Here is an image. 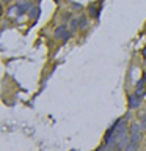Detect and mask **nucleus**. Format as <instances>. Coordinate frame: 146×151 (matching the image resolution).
Masks as SVG:
<instances>
[{
	"label": "nucleus",
	"mask_w": 146,
	"mask_h": 151,
	"mask_svg": "<svg viewBox=\"0 0 146 151\" xmlns=\"http://www.w3.org/2000/svg\"><path fill=\"white\" fill-rule=\"evenodd\" d=\"M135 96H138V98H143V95H145V88H135V93H134Z\"/></svg>",
	"instance_id": "9d476101"
},
{
	"label": "nucleus",
	"mask_w": 146,
	"mask_h": 151,
	"mask_svg": "<svg viewBox=\"0 0 146 151\" xmlns=\"http://www.w3.org/2000/svg\"><path fill=\"white\" fill-rule=\"evenodd\" d=\"M127 102H129V110H135V109L140 107L141 98H138V96H135L134 93H132V95L127 96Z\"/></svg>",
	"instance_id": "f03ea898"
},
{
	"label": "nucleus",
	"mask_w": 146,
	"mask_h": 151,
	"mask_svg": "<svg viewBox=\"0 0 146 151\" xmlns=\"http://www.w3.org/2000/svg\"><path fill=\"white\" fill-rule=\"evenodd\" d=\"M141 53H143V57L146 58V47H143V50H141Z\"/></svg>",
	"instance_id": "f8f14e48"
},
{
	"label": "nucleus",
	"mask_w": 146,
	"mask_h": 151,
	"mask_svg": "<svg viewBox=\"0 0 146 151\" xmlns=\"http://www.w3.org/2000/svg\"><path fill=\"white\" fill-rule=\"evenodd\" d=\"M129 140L131 142H134V143H140L141 142V139H143V134H141V129L140 131H135V132H129Z\"/></svg>",
	"instance_id": "7ed1b4c3"
},
{
	"label": "nucleus",
	"mask_w": 146,
	"mask_h": 151,
	"mask_svg": "<svg viewBox=\"0 0 146 151\" xmlns=\"http://www.w3.org/2000/svg\"><path fill=\"white\" fill-rule=\"evenodd\" d=\"M145 85H146V80L143 79V77H141L140 80H138L137 82V85H135V88H145Z\"/></svg>",
	"instance_id": "9b49d317"
},
{
	"label": "nucleus",
	"mask_w": 146,
	"mask_h": 151,
	"mask_svg": "<svg viewBox=\"0 0 146 151\" xmlns=\"http://www.w3.org/2000/svg\"><path fill=\"white\" fill-rule=\"evenodd\" d=\"M77 28H79V19H72L71 21V30L72 32H75Z\"/></svg>",
	"instance_id": "1a4fd4ad"
},
{
	"label": "nucleus",
	"mask_w": 146,
	"mask_h": 151,
	"mask_svg": "<svg viewBox=\"0 0 146 151\" xmlns=\"http://www.w3.org/2000/svg\"><path fill=\"white\" fill-rule=\"evenodd\" d=\"M143 79H145V80H146V72H145V74H143Z\"/></svg>",
	"instance_id": "ddd939ff"
},
{
	"label": "nucleus",
	"mask_w": 146,
	"mask_h": 151,
	"mask_svg": "<svg viewBox=\"0 0 146 151\" xmlns=\"http://www.w3.org/2000/svg\"><path fill=\"white\" fill-rule=\"evenodd\" d=\"M140 127L141 131H146V112L143 115H140Z\"/></svg>",
	"instance_id": "0eeeda50"
},
{
	"label": "nucleus",
	"mask_w": 146,
	"mask_h": 151,
	"mask_svg": "<svg viewBox=\"0 0 146 151\" xmlns=\"http://www.w3.org/2000/svg\"><path fill=\"white\" fill-rule=\"evenodd\" d=\"M28 6H30L28 3H25V5H19V6H17V14H22V13H25Z\"/></svg>",
	"instance_id": "6e6552de"
},
{
	"label": "nucleus",
	"mask_w": 146,
	"mask_h": 151,
	"mask_svg": "<svg viewBox=\"0 0 146 151\" xmlns=\"http://www.w3.org/2000/svg\"><path fill=\"white\" fill-rule=\"evenodd\" d=\"M101 6H96V5H89V8H88V13H89V16L91 18H94V19H99V16H101Z\"/></svg>",
	"instance_id": "20e7f679"
},
{
	"label": "nucleus",
	"mask_w": 146,
	"mask_h": 151,
	"mask_svg": "<svg viewBox=\"0 0 146 151\" xmlns=\"http://www.w3.org/2000/svg\"><path fill=\"white\" fill-rule=\"evenodd\" d=\"M145 30H146V25H145Z\"/></svg>",
	"instance_id": "4468645a"
},
{
	"label": "nucleus",
	"mask_w": 146,
	"mask_h": 151,
	"mask_svg": "<svg viewBox=\"0 0 146 151\" xmlns=\"http://www.w3.org/2000/svg\"><path fill=\"white\" fill-rule=\"evenodd\" d=\"M54 36H55L57 39H61V41L66 43L69 38H71V32L68 30V27H66V25H60V27H57V28H55Z\"/></svg>",
	"instance_id": "f257e3e1"
},
{
	"label": "nucleus",
	"mask_w": 146,
	"mask_h": 151,
	"mask_svg": "<svg viewBox=\"0 0 146 151\" xmlns=\"http://www.w3.org/2000/svg\"><path fill=\"white\" fill-rule=\"evenodd\" d=\"M87 25H88L87 16H80V19H79V28H80V30H85V28H87Z\"/></svg>",
	"instance_id": "423d86ee"
},
{
	"label": "nucleus",
	"mask_w": 146,
	"mask_h": 151,
	"mask_svg": "<svg viewBox=\"0 0 146 151\" xmlns=\"http://www.w3.org/2000/svg\"><path fill=\"white\" fill-rule=\"evenodd\" d=\"M138 146H140V143H134V142L129 140L127 145H126V148H124V151H138Z\"/></svg>",
	"instance_id": "39448f33"
}]
</instances>
